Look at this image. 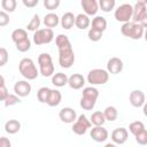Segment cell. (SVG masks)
Wrapping results in <instances>:
<instances>
[{
    "label": "cell",
    "mask_w": 147,
    "mask_h": 147,
    "mask_svg": "<svg viewBox=\"0 0 147 147\" xmlns=\"http://www.w3.org/2000/svg\"><path fill=\"white\" fill-rule=\"evenodd\" d=\"M18 70H20V74L26 80H33L40 74L39 70L36 67L33 60L30 59V57H24V59H22L20 61V63H18Z\"/></svg>",
    "instance_id": "obj_1"
},
{
    "label": "cell",
    "mask_w": 147,
    "mask_h": 147,
    "mask_svg": "<svg viewBox=\"0 0 147 147\" xmlns=\"http://www.w3.org/2000/svg\"><path fill=\"white\" fill-rule=\"evenodd\" d=\"M121 32L123 36L130 38V39H133V40H139L141 37H144V28L139 24V23H136V22H127V23H124L121 28Z\"/></svg>",
    "instance_id": "obj_2"
},
{
    "label": "cell",
    "mask_w": 147,
    "mask_h": 147,
    "mask_svg": "<svg viewBox=\"0 0 147 147\" xmlns=\"http://www.w3.org/2000/svg\"><path fill=\"white\" fill-rule=\"evenodd\" d=\"M39 72L44 77H51L54 75V64L52 56L48 53H41L38 56Z\"/></svg>",
    "instance_id": "obj_3"
},
{
    "label": "cell",
    "mask_w": 147,
    "mask_h": 147,
    "mask_svg": "<svg viewBox=\"0 0 147 147\" xmlns=\"http://www.w3.org/2000/svg\"><path fill=\"white\" fill-rule=\"evenodd\" d=\"M109 79V72L105 69H92L87 74V82L91 85H103Z\"/></svg>",
    "instance_id": "obj_4"
},
{
    "label": "cell",
    "mask_w": 147,
    "mask_h": 147,
    "mask_svg": "<svg viewBox=\"0 0 147 147\" xmlns=\"http://www.w3.org/2000/svg\"><path fill=\"white\" fill-rule=\"evenodd\" d=\"M132 15H133V6L130 3H123L118 6L114 13L116 21L122 22L123 24L130 22V20L132 18Z\"/></svg>",
    "instance_id": "obj_5"
},
{
    "label": "cell",
    "mask_w": 147,
    "mask_h": 147,
    "mask_svg": "<svg viewBox=\"0 0 147 147\" xmlns=\"http://www.w3.org/2000/svg\"><path fill=\"white\" fill-rule=\"evenodd\" d=\"M75 53L72 47L59 49V64L61 68L69 69L75 63Z\"/></svg>",
    "instance_id": "obj_6"
},
{
    "label": "cell",
    "mask_w": 147,
    "mask_h": 147,
    "mask_svg": "<svg viewBox=\"0 0 147 147\" xmlns=\"http://www.w3.org/2000/svg\"><path fill=\"white\" fill-rule=\"evenodd\" d=\"M53 39H54V32L52 29L48 28L39 29L33 33V42L38 46L44 44H49Z\"/></svg>",
    "instance_id": "obj_7"
},
{
    "label": "cell",
    "mask_w": 147,
    "mask_h": 147,
    "mask_svg": "<svg viewBox=\"0 0 147 147\" xmlns=\"http://www.w3.org/2000/svg\"><path fill=\"white\" fill-rule=\"evenodd\" d=\"M91 126H92L91 121L87 119V117H86L85 114H82V115H79V116L77 117L76 122L72 124L71 130H72V132L76 133L77 136H83V134L86 133V131H87Z\"/></svg>",
    "instance_id": "obj_8"
},
{
    "label": "cell",
    "mask_w": 147,
    "mask_h": 147,
    "mask_svg": "<svg viewBox=\"0 0 147 147\" xmlns=\"http://www.w3.org/2000/svg\"><path fill=\"white\" fill-rule=\"evenodd\" d=\"M147 0H139L133 6V15H132V22L140 23L141 20L147 14Z\"/></svg>",
    "instance_id": "obj_9"
},
{
    "label": "cell",
    "mask_w": 147,
    "mask_h": 147,
    "mask_svg": "<svg viewBox=\"0 0 147 147\" xmlns=\"http://www.w3.org/2000/svg\"><path fill=\"white\" fill-rule=\"evenodd\" d=\"M129 101L131 103L132 107L134 108H140L145 105L146 102V98H145V93L140 90H133L130 95H129Z\"/></svg>",
    "instance_id": "obj_10"
},
{
    "label": "cell",
    "mask_w": 147,
    "mask_h": 147,
    "mask_svg": "<svg viewBox=\"0 0 147 147\" xmlns=\"http://www.w3.org/2000/svg\"><path fill=\"white\" fill-rule=\"evenodd\" d=\"M110 138L113 140L114 144L116 145H123L126 142L127 138H129V132L125 127H117L115 129L111 134H110Z\"/></svg>",
    "instance_id": "obj_11"
},
{
    "label": "cell",
    "mask_w": 147,
    "mask_h": 147,
    "mask_svg": "<svg viewBox=\"0 0 147 147\" xmlns=\"http://www.w3.org/2000/svg\"><path fill=\"white\" fill-rule=\"evenodd\" d=\"M14 92L20 98L28 96L31 92V85L28 80H17L14 85Z\"/></svg>",
    "instance_id": "obj_12"
},
{
    "label": "cell",
    "mask_w": 147,
    "mask_h": 147,
    "mask_svg": "<svg viewBox=\"0 0 147 147\" xmlns=\"http://www.w3.org/2000/svg\"><path fill=\"white\" fill-rule=\"evenodd\" d=\"M124 68V64H123V61L119 59V57H110L107 62V71L111 75H117L119 72H122Z\"/></svg>",
    "instance_id": "obj_13"
},
{
    "label": "cell",
    "mask_w": 147,
    "mask_h": 147,
    "mask_svg": "<svg viewBox=\"0 0 147 147\" xmlns=\"http://www.w3.org/2000/svg\"><path fill=\"white\" fill-rule=\"evenodd\" d=\"M59 117L63 123L70 124V123H75L77 119V114L75 111V109L70 108V107H64L60 110L59 113Z\"/></svg>",
    "instance_id": "obj_14"
},
{
    "label": "cell",
    "mask_w": 147,
    "mask_h": 147,
    "mask_svg": "<svg viewBox=\"0 0 147 147\" xmlns=\"http://www.w3.org/2000/svg\"><path fill=\"white\" fill-rule=\"evenodd\" d=\"M91 138L96 142H103L108 138V131L103 126H94L91 129Z\"/></svg>",
    "instance_id": "obj_15"
},
{
    "label": "cell",
    "mask_w": 147,
    "mask_h": 147,
    "mask_svg": "<svg viewBox=\"0 0 147 147\" xmlns=\"http://www.w3.org/2000/svg\"><path fill=\"white\" fill-rule=\"evenodd\" d=\"M80 5L87 16H93L99 10V2L95 0H82Z\"/></svg>",
    "instance_id": "obj_16"
},
{
    "label": "cell",
    "mask_w": 147,
    "mask_h": 147,
    "mask_svg": "<svg viewBox=\"0 0 147 147\" xmlns=\"http://www.w3.org/2000/svg\"><path fill=\"white\" fill-rule=\"evenodd\" d=\"M84 84H85V78L80 74H72L68 79V85L72 90H79L84 86Z\"/></svg>",
    "instance_id": "obj_17"
},
{
    "label": "cell",
    "mask_w": 147,
    "mask_h": 147,
    "mask_svg": "<svg viewBox=\"0 0 147 147\" xmlns=\"http://www.w3.org/2000/svg\"><path fill=\"white\" fill-rule=\"evenodd\" d=\"M75 22H76V16L71 11L64 13L62 15V17H61V21H60L61 26L63 29H65V30H70L75 25Z\"/></svg>",
    "instance_id": "obj_18"
},
{
    "label": "cell",
    "mask_w": 147,
    "mask_h": 147,
    "mask_svg": "<svg viewBox=\"0 0 147 147\" xmlns=\"http://www.w3.org/2000/svg\"><path fill=\"white\" fill-rule=\"evenodd\" d=\"M60 21H61V18L55 13H48L44 17V24L48 29H52V28L57 26V24L60 23Z\"/></svg>",
    "instance_id": "obj_19"
},
{
    "label": "cell",
    "mask_w": 147,
    "mask_h": 147,
    "mask_svg": "<svg viewBox=\"0 0 147 147\" xmlns=\"http://www.w3.org/2000/svg\"><path fill=\"white\" fill-rule=\"evenodd\" d=\"M68 79L69 77L63 74V72H56L52 76V84L56 87H63L64 85L68 84Z\"/></svg>",
    "instance_id": "obj_20"
},
{
    "label": "cell",
    "mask_w": 147,
    "mask_h": 147,
    "mask_svg": "<svg viewBox=\"0 0 147 147\" xmlns=\"http://www.w3.org/2000/svg\"><path fill=\"white\" fill-rule=\"evenodd\" d=\"M90 24H91V20H90V17L86 14H78L76 16L75 25L77 26V29L85 30V29H87L90 26Z\"/></svg>",
    "instance_id": "obj_21"
},
{
    "label": "cell",
    "mask_w": 147,
    "mask_h": 147,
    "mask_svg": "<svg viewBox=\"0 0 147 147\" xmlns=\"http://www.w3.org/2000/svg\"><path fill=\"white\" fill-rule=\"evenodd\" d=\"M62 101V94L59 90H52L51 91V94H49V98H48V101H47V105L49 107H56L61 103Z\"/></svg>",
    "instance_id": "obj_22"
},
{
    "label": "cell",
    "mask_w": 147,
    "mask_h": 147,
    "mask_svg": "<svg viewBox=\"0 0 147 147\" xmlns=\"http://www.w3.org/2000/svg\"><path fill=\"white\" fill-rule=\"evenodd\" d=\"M90 121L94 126H103V124L106 122V117H105L103 111L96 110V111L92 113V115L90 117Z\"/></svg>",
    "instance_id": "obj_23"
},
{
    "label": "cell",
    "mask_w": 147,
    "mask_h": 147,
    "mask_svg": "<svg viewBox=\"0 0 147 147\" xmlns=\"http://www.w3.org/2000/svg\"><path fill=\"white\" fill-rule=\"evenodd\" d=\"M21 130V123L17 119H9L5 123V131L9 134H15Z\"/></svg>",
    "instance_id": "obj_24"
},
{
    "label": "cell",
    "mask_w": 147,
    "mask_h": 147,
    "mask_svg": "<svg viewBox=\"0 0 147 147\" xmlns=\"http://www.w3.org/2000/svg\"><path fill=\"white\" fill-rule=\"evenodd\" d=\"M92 28L103 32L107 29V21H106V18L103 16H95L92 20Z\"/></svg>",
    "instance_id": "obj_25"
},
{
    "label": "cell",
    "mask_w": 147,
    "mask_h": 147,
    "mask_svg": "<svg viewBox=\"0 0 147 147\" xmlns=\"http://www.w3.org/2000/svg\"><path fill=\"white\" fill-rule=\"evenodd\" d=\"M28 33H26V30L24 29H15L13 32H11V40L15 42V44H18L25 39H28Z\"/></svg>",
    "instance_id": "obj_26"
},
{
    "label": "cell",
    "mask_w": 147,
    "mask_h": 147,
    "mask_svg": "<svg viewBox=\"0 0 147 147\" xmlns=\"http://www.w3.org/2000/svg\"><path fill=\"white\" fill-rule=\"evenodd\" d=\"M98 96H99V91H98V88H95V87H93V86H88V87H85V88L83 90L82 98L96 101Z\"/></svg>",
    "instance_id": "obj_27"
},
{
    "label": "cell",
    "mask_w": 147,
    "mask_h": 147,
    "mask_svg": "<svg viewBox=\"0 0 147 147\" xmlns=\"http://www.w3.org/2000/svg\"><path fill=\"white\" fill-rule=\"evenodd\" d=\"M55 44L57 46V49H63V48H68V47H72L71 42L68 38V36L65 34H59L55 38Z\"/></svg>",
    "instance_id": "obj_28"
},
{
    "label": "cell",
    "mask_w": 147,
    "mask_h": 147,
    "mask_svg": "<svg viewBox=\"0 0 147 147\" xmlns=\"http://www.w3.org/2000/svg\"><path fill=\"white\" fill-rule=\"evenodd\" d=\"M51 91L52 90L49 87H46V86L40 87L38 90V92H37V99H38V101L41 102V103H47L48 98H49V94H51Z\"/></svg>",
    "instance_id": "obj_29"
},
{
    "label": "cell",
    "mask_w": 147,
    "mask_h": 147,
    "mask_svg": "<svg viewBox=\"0 0 147 147\" xmlns=\"http://www.w3.org/2000/svg\"><path fill=\"white\" fill-rule=\"evenodd\" d=\"M103 114H105L106 121H109V122L116 121L117 119V116H118V111H117V109L114 106H108L103 110Z\"/></svg>",
    "instance_id": "obj_30"
},
{
    "label": "cell",
    "mask_w": 147,
    "mask_h": 147,
    "mask_svg": "<svg viewBox=\"0 0 147 147\" xmlns=\"http://www.w3.org/2000/svg\"><path fill=\"white\" fill-rule=\"evenodd\" d=\"M145 130V124L141 122V121H134L132 122L130 125H129V131L133 134V136H137L138 133H140L141 131Z\"/></svg>",
    "instance_id": "obj_31"
},
{
    "label": "cell",
    "mask_w": 147,
    "mask_h": 147,
    "mask_svg": "<svg viewBox=\"0 0 147 147\" xmlns=\"http://www.w3.org/2000/svg\"><path fill=\"white\" fill-rule=\"evenodd\" d=\"M115 0H100L99 1V8H101L102 11L105 13H109L110 10H113L115 8Z\"/></svg>",
    "instance_id": "obj_32"
},
{
    "label": "cell",
    "mask_w": 147,
    "mask_h": 147,
    "mask_svg": "<svg viewBox=\"0 0 147 147\" xmlns=\"http://www.w3.org/2000/svg\"><path fill=\"white\" fill-rule=\"evenodd\" d=\"M39 26H40V17H39L38 14H34V15L32 16L31 21L28 23L26 29H28L29 31H33V32H36L37 30H39Z\"/></svg>",
    "instance_id": "obj_33"
},
{
    "label": "cell",
    "mask_w": 147,
    "mask_h": 147,
    "mask_svg": "<svg viewBox=\"0 0 147 147\" xmlns=\"http://www.w3.org/2000/svg\"><path fill=\"white\" fill-rule=\"evenodd\" d=\"M16 6H17L16 0H2L1 1V7L5 11L13 13L16 9Z\"/></svg>",
    "instance_id": "obj_34"
},
{
    "label": "cell",
    "mask_w": 147,
    "mask_h": 147,
    "mask_svg": "<svg viewBox=\"0 0 147 147\" xmlns=\"http://www.w3.org/2000/svg\"><path fill=\"white\" fill-rule=\"evenodd\" d=\"M102 34H103V32H101V31H99V30H95V29H93V28H91L90 30H88V32H87V37H88V39L91 40V41H99L101 38H102Z\"/></svg>",
    "instance_id": "obj_35"
},
{
    "label": "cell",
    "mask_w": 147,
    "mask_h": 147,
    "mask_svg": "<svg viewBox=\"0 0 147 147\" xmlns=\"http://www.w3.org/2000/svg\"><path fill=\"white\" fill-rule=\"evenodd\" d=\"M15 46H16V49L18 52H22V53L28 52L31 48V40L28 38V39H25V40H23V41H21L18 44H15Z\"/></svg>",
    "instance_id": "obj_36"
},
{
    "label": "cell",
    "mask_w": 147,
    "mask_h": 147,
    "mask_svg": "<svg viewBox=\"0 0 147 147\" xmlns=\"http://www.w3.org/2000/svg\"><path fill=\"white\" fill-rule=\"evenodd\" d=\"M96 101H93V100H88V99H85V98H82L80 99V107L84 109V110H92L95 106Z\"/></svg>",
    "instance_id": "obj_37"
},
{
    "label": "cell",
    "mask_w": 147,
    "mask_h": 147,
    "mask_svg": "<svg viewBox=\"0 0 147 147\" xmlns=\"http://www.w3.org/2000/svg\"><path fill=\"white\" fill-rule=\"evenodd\" d=\"M8 95H9V93H8L7 87L5 85V78H3V76H1L0 77V100L5 101Z\"/></svg>",
    "instance_id": "obj_38"
},
{
    "label": "cell",
    "mask_w": 147,
    "mask_h": 147,
    "mask_svg": "<svg viewBox=\"0 0 147 147\" xmlns=\"http://www.w3.org/2000/svg\"><path fill=\"white\" fill-rule=\"evenodd\" d=\"M3 102H5V107H10V106H14L16 103H20L21 102V99L16 94H9Z\"/></svg>",
    "instance_id": "obj_39"
},
{
    "label": "cell",
    "mask_w": 147,
    "mask_h": 147,
    "mask_svg": "<svg viewBox=\"0 0 147 147\" xmlns=\"http://www.w3.org/2000/svg\"><path fill=\"white\" fill-rule=\"evenodd\" d=\"M134 138H136V141L139 145H141V146L147 145V130L145 129L144 131H141L140 133H138L137 136H134Z\"/></svg>",
    "instance_id": "obj_40"
},
{
    "label": "cell",
    "mask_w": 147,
    "mask_h": 147,
    "mask_svg": "<svg viewBox=\"0 0 147 147\" xmlns=\"http://www.w3.org/2000/svg\"><path fill=\"white\" fill-rule=\"evenodd\" d=\"M44 6L48 10H54L60 6V0H44Z\"/></svg>",
    "instance_id": "obj_41"
},
{
    "label": "cell",
    "mask_w": 147,
    "mask_h": 147,
    "mask_svg": "<svg viewBox=\"0 0 147 147\" xmlns=\"http://www.w3.org/2000/svg\"><path fill=\"white\" fill-rule=\"evenodd\" d=\"M8 61V52L5 47L0 48V67H3Z\"/></svg>",
    "instance_id": "obj_42"
},
{
    "label": "cell",
    "mask_w": 147,
    "mask_h": 147,
    "mask_svg": "<svg viewBox=\"0 0 147 147\" xmlns=\"http://www.w3.org/2000/svg\"><path fill=\"white\" fill-rule=\"evenodd\" d=\"M8 23H9V15L5 10H1L0 11V26H6Z\"/></svg>",
    "instance_id": "obj_43"
},
{
    "label": "cell",
    "mask_w": 147,
    "mask_h": 147,
    "mask_svg": "<svg viewBox=\"0 0 147 147\" xmlns=\"http://www.w3.org/2000/svg\"><path fill=\"white\" fill-rule=\"evenodd\" d=\"M22 3L28 8H32L39 3V0H23Z\"/></svg>",
    "instance_id": "obj_44"
},
{
    "label": "cell",
    "mask_w": 147,
    "mask_h": 147,
    "mask_svg": "<svg viewBox=\"0 0 147 147\" xmlns=\"http://www.w3.org/2000/svg\"><path fill=\"white\" fill-rule=\"evenodd\" d=\"M0 147H11V142L8 138L6 137H1L0 139Z\"/></svg>",
    "instance_id": "obj_45"
},
{
    "label": "cell",
    "mask_w": 147,
    "mask_h": 147,
    "mask_svg": "<svg viewBox=\"0 0 147 147\" xmlns=\"http://www.w3.org/2000/svg\"><path fill=\"white\" fill-rule=\"evenodd\" d=\"M139 24H140V25H141V26H142L144 29H145V28L147 29V14L145 15V17H144V18L141 20V22H140Z\"/></svg>",
    "instance_id": "obj_46"
},
{
    "label": "cell",
    "mask_w": 147,
    "mask_h": 147,
    "mask_svg": "<svg viewBox=\"0 0 147 147\" xmlns=\"http://www.w3.org/2000/svg\"><path fill=\"white\" fill-rule=\"evenodd\" d=\"M142 113H144V115L147 117V101H146L145 105L142 106Z\"/></svg>",
    "instance_id": "obj_47"
},
{
    "label": "cell",
    "mask_w": 147,
    "mask_h": 147,
    "mask_svg": "<svg viewBox=\"0 0 147 147\" xmlns=\"http://www.w3.org/2000/svg\"><path fill=\"white\" fill-rule=\"evenodd\" d=\"M103 147H117V145L113 142V144H106V145H105Z\"/></svg>",
    "instance_id": "obj_48"
},
{
    "label": "cell",
    "mask_w": 147,
    "mask_h": 147,
    "mask_svg": "<svg viewBox=\"0 0 147 147\" xmlns=\"http://www.w3.org/2000/svg\"><path fill=\"white\" fill-rule=\"evenodd\" d=\"M144 38H145V40L147 41V29H146L145 32H144Z\"/></svg>",
    "instance_id": "obj_49"
}]
</instances>
